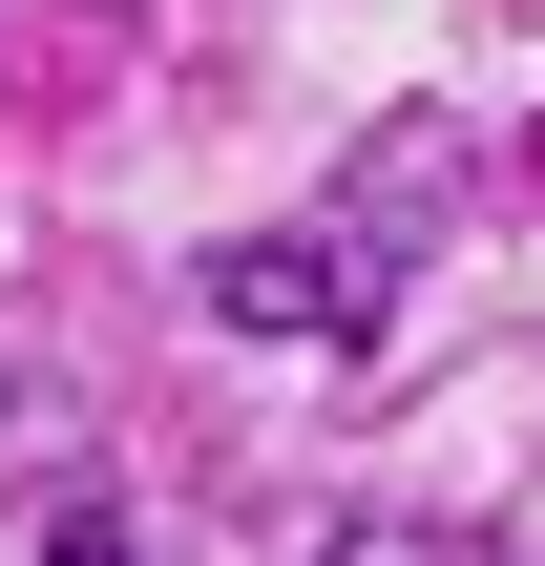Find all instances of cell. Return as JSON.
<instances>
[{"label":"cell","instance_id":"obj_1","mask_svg":"<svg viewBox=\"0 0 545 566\" xmlns=\"http://www.w3.org/2000/svg\"><path fill=\"white\" fill-rule=\"evenodd\" d=\"M42 566H126V525H63V546H42Z\"/></svg>","mask_w":545,"mask_h":566}]
</instances>
